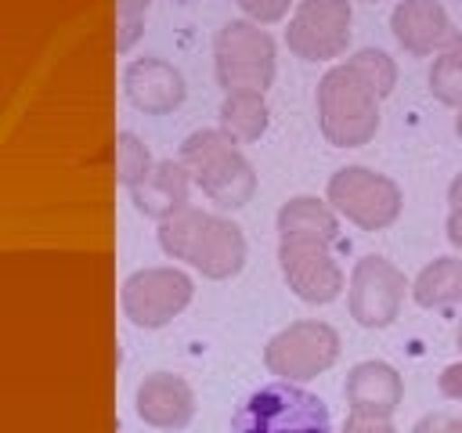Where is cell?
Returning <instances> with one entry per match:
<instances>
[{"mask_svg":"<svg viewBox=\"0 0 462 433\" xmlns=\"http://www.w3.org/2000/svg\"><path fill=\"white\" fill-rule=\"evenodd\" d=\"M390 29L397 36V43L408 54H440L451 40H458L462 32L451 25L448 11L440 7V0H401L390 14Z\"/></svg>","mask_w":462,"mask_h":433,"instance_id":"12","label":"cell"},{"mask_svg":"<svg viewBox=\"0 0 462 433\" xmlns=\"http://www.w3.org/2000/svg\"><path fill=\"white\" fill-rule=\"evenodd\" d=\"M195 296V281L177 267H144L119 289V307L137 328L170 325Z\"/></svg>","mask_w":462,"mask_h":433,"instance_id":"8","label":"cell"},{"mask_svg":"<svg viewBox=\"0 0 462 433\" xmlns=\"http://www.w3.org/2000/svg\"><path fill=\"white\" fill-rule=\"evenodd\" d=\"M126 101L144 115H166L184 101V76L162 58H137L123 72Z\"/></svg>","mask_w":462,"mask_h":433,"instance_id":"13","label":"cell"},{"mask_svg":"<svg viewBox=\"0 0 462 433\" xmlns=\"http://www.w3.org/2000/svg\"><path fill=\"white\" fill-rule=\"evenodd\" d=\"M231 433H332V419L318 393L278 379L238 404Z\"/></svg>","mask_w":462,"mask_h":433,"instance_id":"4","label":"cell"},{"mask_svg":"<svg viewBox=\"0 0 462 433\" xmlns=\"http://www.w3.org/2000/svg\"><path fill=\"white\" fill-rule=\"evenodd\" d=\"M148 0H116V18H119V51H130V43L141 36Z\"/></svg>","mask_w":462,"mask_h":433,"instance_id":"22","label":"cell"},{"mask_svg":"<svg viewBox=\"0 0 462 433\" xmlns=\"http://www.w3.org/2000/svg\"><path fill=\"white\" fill-rule=\"evenodd\" d=\"M350 43V0H300L285 25V47L303 61L339 58Z\"/></svg>","mask_w":462,"mask_h":433,"instance_id":"10","label":"cell"},{"mask_svg":"<svg viewBox=\"0 0 462 433\" xmlns=\"http://www.w3.org/2000/svg\"><path fill=\"white\" fill-rule=\"evenodd\" d=\"M455 433H462V419H455Z\"/></svg>","mask_w":462,"mask_h":433,"instance_id":"31","label":"cell"},{"mask_svg":"<svg viewBox=\"0 0 462 433\" xmlns=\"http://www.w3.org/2000/svg\"><path fill=\"white\" fill-rule=\"evenodd\" d=\"M267 119H271V112H267V101L260 90H235V94H224V101H220V130H227L238 144L263 137Z\"/></svg>","mask_w":462,"mask_h":433,"instance_id":"19","label":"cell"},{"mask_svg":"<svg viewBox=\"0 0 462 433\" xmlns=\"http://www.w3.org/2000/svg\"><path fill=\"white\" fill-rule=\"evenodd\" d=\"M155 238H159L166 256L191 263L202 278H213V281L235 278L245 263L242 227L227 216H217V213H206V209H195V206L162 220Z\"/></svg>","mask_w":462,"mask_h":433,"instance_id":"2","label":"cell"},{"mask_svg":"<svg viewBox=\"0 0 462 433\" xmlns=\"http://www.w3.org/2000/svg\"><path fill=\"white\" fill-rule=\"evenodd\" d=\"M448 242L462 253V209H451L448 213Z\"/></svg>","mask_w":462,"mask_h":433,"instance_id":"27","label":"cell"},{"mask_svg":"<svg viewBox=\"0 0 462 433\" xmlns=\"http://www.w3.org/2000/svg\"><path fill=\"white\" fill-rule=\"evenodd\" d=\"M411 299L419 307H455L462 303V260L458 256H437L430 267L419 271L411 281Z\"/></svg>","mask_w":462,"mask_h":433,"instance_id":"18","label":"cell"},{"mask_svg":"<svg viewBox=\"0 0 462 433\" xmlns=\"http://www.w3.org/2000/svg\"><path fill=\"white\" fill-rule=\"evenodd\" d=\"M278 235H307V238H321V242H336L339 235V213L310 195H296L278 209Z\"/></svg>","mask_w":462,"mask_h":433,"instance_id":"17","label":"cell"},{"mask_svg":"<svg viewBox=\"0 0 462 433\" xmlns=\"http://www.w3.org/2000/svg\"><path fill=\"white\" fill-rule=\"evenodd\" d=\"M343 397L350 404V415H368V419H390L401 408L404 382L393 364L386 361H361L350 368L343 382Z\"/></svg>","mask_w":462,"mask_h":433,"instance_id":"15","label":"cell"},{"mask_svg":"<svg viewBox=\"0 0 462 433\" xmlns=\"http://www.w3.org/2000/svg\"><path fill=\"white\" fill-rule=\"evenodd\" d=\"M332 242L307 238V235H285L278 242V263L285 274V285L303 303H332L343 292V271L328 249Z\"/></svg>","mask_w":462,"mask_h":433,"instance_id":"9","label":"cell"},{"mask_svg":"<svg viewBox=\"0 0 462 433\" xmlns=\"http://www.w3.org/2000/svg\"><path fill=\"white\" fill-rule=\"evenodd\" d=\"M455 130H458V137H462V108H458V119H455Z\"/></svg>","mask_w":462,"mask_h":433,"instance_id":"29","label":"cell"},{"mask_svg":"<svg viewBox=\"0 0 462 433\" xmlns=\"http://www.w3.org/2000/svg\"><path fill=\"white\" fill-rule=\"evenodd\" d=\"M116 166H119V184L123 188H137L148 173H152V152H148V144L137 137V134H130V130H123L119 137H116Z\"/></svg>","mask_w":462,"mask_h":433,"instance_id":"21","label":"cell"},{"mask_svg":"<svg viewBox=\"0 0 462 433\" xmlns=\"http://www.w3.org/2000/svg\"><path fill=\"white\" fill-rule=\"evenodd\" d=\"M191 173H188V166L180 162V159H162V162H155L152 166V173L130 191V198H134V206H137V213H144V216H152V220H170L173 213H180V209H188L191 202H188V195H191Z\"/></svg>","mask_w":462,"mask_h":433,"instance_id":"16","label":"cell"},{"mask_svg":"<svg viewBox=\"0 0 462 433\" xmlns=\"http://www.w3.org/2000/svg\"><path fill=\"white\" fill-rule=\"evenodd\" d=\"M408 281L386 256H361L350 271L346 307L361 328H386L401 314Z\"/></svg>","mask_w":462,"mask_h":433,"instance_id":"11","label":"cell"},{"mask_svg":"<svg viewBox=\"0 0 462 433\" xmlns=\"http://www.w3.org/2000/svg\"><path fill=\"white\" fill-rule=\"evenodd\" d=\"M339 357V332L325 321H292L263 346V364L282 382H307Z\"/></svg>","mask_w":462,"mask_h":433,"instance_id":"7","label":"cell"},{"mask_svg":"<svg viewBox=\"0 0 462 433\" xmlns=\"http://www.w3.org/2000/svg\"><path fill=\"white\" fill-rule=\"evenodd\" d=\"M437 386H440V393H444L448 401H462V361H455V364H448V368L440 372V379H437Z\"/></svg>","mask_w":462,"mask_h":433,"instance_id":"25","label":"cell"},{"mask_svg":"<svg viewBox=\"0 0 462 433\" xmlns=\"http://www.w3.org/2000/svg\"><path fill=\"white\" fill-rule=\"evenodd\" d=\"M235 144L238 141L227 130L213 126V130L188 134L180 144V155H177L188 166V173L199 180L206 198L224 209H242L256 191V173Z\"/></svg>","mask_w":462,"mask_h":433,"instance_id":"3","label":"cell"},{"mask_svg":"<svg viewBox=\"0 0 462 433\" xmlns=\"http://www.w3.org/2000/svg\"><path fill=\"white\" fill-rule=\"evenodd\" d=\"M137 415L152 429H184L195 419V390L173 372H152L137 386Z\"/></svg>","mask_w":462,"mask_h":433,"instance_id":"14","label":"cell"},{"mask_svg":"<svg viewBox=\"0 0 462 433\" xmlns=\"http://www.w3.org/2000/svg\"><path fill=\"white\" fill-rule=\"evenodd\" d=\"M328 206L361 231H383L401 216V188L368 166H343L328 177Z\"/></svg>","mask_w":462,"mask_h":433,"instance_id":"6","label":"cell"},{"mask_svg":"<svg viewBox=\"0 0 462 433\" xmlns=\"http://www.w3.org/2000/svg\"><path fill=\"white\" fill-rule=\"evenodd\" d=\"M455 339H458V350H462V321H458V332H455Z\"/></svg>","mask_w":462,"mask_h":433,"instance_id":"30","label":"cell"},{"mask_svg":"<svg viewBox=\"0 0 462 433\" xmlns=\"http://www.w3.org/2000/svg\"><path fill=\"white\" fill-rule=\"evenodd\" d=\"M411 433H455V419L444 411H433V415H422Z\"/></svg>","mask_w":462,"mask_h":433,"instance_id":"26","label":"cell"},{"mask_svg":"<svg viewBox=\"0 0 462 433\" xmlns=\"http://www.w3.org/2000/svg\"><path fill=\"white\" fill-rule=\"evenodd\" d=\"M253 22H278L292 7V0H235Z\"/></svg>","mask_w":462,"mask_h":433,"instance_id":"23","label":"cell"},{"mask_svg":"<svg viewBox=\"0 0 462 433\" xmlns=\"http://www.w3.org/2000/svg\"><path fill=\"white\" fill-rule=\"evenodd\" d=\"M343 433H397L390 419H368V415H350L343 422Z\"/></svg>","mask_w":462,"mask_h":433,"instance_id":"24","label":"cell"},{"mask_svg":"<svg viewBox=\"0 0 462 433\" xmlns=\"http://www.w3.org/2000/svg\"><path fill=\"white\" fill-rule=\"evenodd\" d=\"M274 40L271 32L256 29V22H224L213 40V65L217 83L224 94L235 90H267L274 83Z\"/></svg>","mask_w":462,"mask_h":433,"instance_id":"5","label":"cell"},{"mask_svg":"<svg viewBox=\"0 0 462 433\" xmlns=\"http://www.w3.org/2000/svg\"><path fill=\"white\" fill-rule=\"evenodd\" d=\"M430 94L440 105L462 108V36L451 40L433 61H430Z\"/></svg>","mask_w":462,"mask_h":433,"instance_id":"20","label":"cell"},{"mask_svg":"<svg viewBox=\"0 0 462 433\" xmlns=\"http://www.w3.org/2000/svg\"><path fill=\"white\" fill-rule=\"evenodd\" d=\"M448 202H451V209H462V173L451 180V188H448Z\"/></svg>","mask_w":462,"mask_h":433,"instance_id":"28","label":"cell"},{"mask_svg":"<svg viewBox=\"0 0 462 433\" xmlns=\"http://www.w3.org/2000/svg\"><path fill=\"white\" fill-rule=\"evenodd\" d=\"M397 83V65L386 51L365 47L350 61L332 65L318 83V123L328 144L361 148L379 130V105Z\"/></svg>","mask_w":462,"mask_h":433,"instance_id":"1","label":"cell"}]
</instances>
